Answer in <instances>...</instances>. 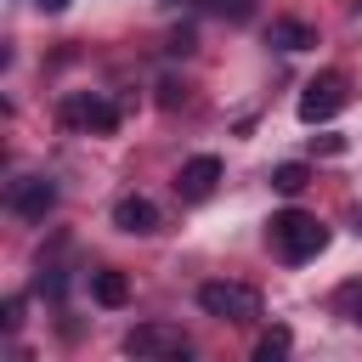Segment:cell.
<instances>
[{
	"label": "cell",
	"instance_id": "obj_3",
	"mask_svg": "<svg viewBox=\"0 0 362 362\" xmlns=\"http://www.w3.org/2000/svg\"><path fill=\"white\" fill-rule=\"evenodd\" d=\"M68 130H85V136H107L113 124H119V102H107V96H96V90H74L68 102H62V113H57Z\"/></svg>",
	"mask_w": 362,
	"mask_h": 362
},
{
	"label": "cell",
	"instance_id": "obj_16",
	"mask_svg": "<svg viewBox=\"0 0 362 362\" xmlns=\"http://www.w3.org/2000/svg\"><path fill=\"white\" fill-rule=\"evenodd\" d=\"M40 11H68V0H34Z\"/></svg>",
	"mask_w": 362,
	"mask_h": 362
},
{
	"label": "cell",
	"instance_id": "obj_13",
	"mask_svg": "<svg viewBox=\"0 0 362 362\" xmlns=\"http://www.w3.org/2000/svg\"><path fill=\"white\" fill-rule=\"evenodd\" d=\"M339 311L362 328V283H345V288H339Z\"/></svg>",
	"mask_w": 362,
	"mask_h": 362
},
{
	"label": "cell",
	"instance_id": "obj_12",
	"mask_svg": "<svg viewBox=\"0 0 362 362\" xmlns=\"http://www.w3.org/2000/svg\"><path fill=\"white\" fill-rule=\"evenodd\" d=\"M305 181H311V170H305V164H277V170H272V187H277V192H288V198H294Z\"/></svg>",
	"mask_w": 362,
	"mask_h": 362
},
{
	"label": "cell",
	"instance_id": "obj_2",
	"mask_svg": "<svg viewBox=\"0 0 362 362\" xmlns=\"http://www.w3.org/2000/svg\"><path fill=\"white\" fill-rule=\"evenodd\" d=\"M198 305L221 322H255L260 317V294L249 283H204L198 288Z\"/></svg>",
	"mask_w": 362,
	"mask_h": 362
},
{
	"label": "cell",
	"instance_id": "obj_9",
	"mask_svg": "<svg viewBox=\"0 0 362 362\" xmlns=\"http://www.w3.org/2000/svg\"><path fill=\"white\" fill-rule=\"evenodd\" d=\"M266 45H277V51H305V45H317V28L300 23V17H277V23L266 28Z\"/></svg>",
	"mask_w": 362,
	"mask_h": 362
},
{
	"label": "cell",
	"instance_id": "obj_14",
	"mask_svg": "<svg viewBox=\"0 0 362 362\" xmlns=\"http://www.w3.org/2000/svg\"><path fill=\"white\" fill-rule=\"evenodd\" d=\"M209 11H221V17H232V23H243L249 17V0H204Z\"/></svg>",
	"mask_w": 362,
	"mask_h": 362
},
{
	"label": "cell",
	"instance_id": "obj_15",
	"mask_svg": "<svg viewBox=\"0 0 362 362\" xmlns=\"http://www.w3.org/2000/svg\"><path fill=\"white\" fill-rule=\"evenodd\" d=\"M181 96H187V90H175V79H164V85H158V102H164V107H175Z\"/></svg>",
	"mask_w": 362,
	"mask_h": 362
},
{
	"label": "cell",
	"instance_id": "obj_6",
	"mask_svg": "<svg viewBox=\"0 0 362 362\" xmlns=\"http://www.w3.org/2000/svg\"><path fill=\"white\" fill-rule=\"evenodd\" d=\"M124 356H187V334L175 322H141L124 334Z\"/></svg>",
	"mask_w": 362,
	"mask_h": 362
},
{
	"label": "cell",
	"instance_id": "obj_11",
	"mask_svg": "<svg viewBox=\"0 0 362 362\" xmlns=\"http://www.w3.org/2000/svg\"><path fill=\"white\" fill-rule=\"evenodd\" d=\"M288 345H294L288 328H266V334L255 339V356H260V362H277V356H288Z\"/></svg>",
	"mask_w": 362,
	"mask_h": 362
},
{
	"label": "cell",
	"instance_id": "obj_10",
	"mask_svg": "<svg viewBox=\"0 0 362 362\" xmlns=\"http://www.w3.org/2000/svg\"><path fill=\"white\" fill-rule=\"evenodd\" d=\"M90 300H96V305H107V311H119V305L130 300V277H124V272H113V266L90 272Z\"/></svg>",
	"mask_w": 362,
	"mask_h": 362
},
{
	"label": "cell",
	"instance_id": "obj_5",
	"mask_svg": "<svg viewBox=\"0 0 362 362\" xmlns=\"http://www.w3.org/2000/svg\"><path fill=\"white\" fill-rule=\"evenodd\" d=\"M51 204H57V181H45V175H17L6 187V209L23 215V221H45Z\"/></svg>",
	"mask_w": 362,
	"mask_h": 362
},
{
	"label": "cell",
	"instance_id": "obj_8",
	"mask_svg": "<svg viewBox=\"0 0 362 362\" xmlns=\"http://www.w3.org/2000/svg\"><path fill=\"white\" fill-rule=\"evenodd\" d=\"M113 226H119V232H130V238H147V232H158V209H153V198H141V192H124V198L113 204Z\"/></svg>",
	"mask_w": 362,
	"mask_h": 362
},
{
	"label": "cell",
	"instance_id": "obj_4",
	"mask_svg": "<svg viewBox=\"0 0 362 362\" xmlns=\"http://www.w3.org/2000/svg\"><path fill=\"white\" fill-rule=\"evenodd\" d=\"M345 102H351V85H345V74L328 68V74H317V79L300 90V119H305V124H328Z\"/></svg>",
	"mask_w": 362,
	"mask_h": 362
},
{
	"label": "cell",
	"instance_id": "obj_7",
	"mask_svg": "<svg viewBox=\"0 0 362 362\" xmlns=\"http://www.w3.org/2000/svg\"><path fill=\"white\" fill-rule=\"evenodd\" d=\"M215 187H221V158H215V153L187 158V164H181V175H175V192H181L187 204H204Z\"/></svg>",
	"mask_w": 362,
	"mask_h": 362
},
{
	"label": "cell",
	"instance_id": "obj_1",
	"mask_svg": "<svg viewBox=\"0 0 362 362\" xmlns=\"http://www.w3.org/2000/svg\"><path fill=\"white\" fill-rule=\"evenodd\" d=\"M266 243H272L277 260L300 266V260H311V255L328 249V226H322L317 215H305V209H277V215L266 221Z\"/></svg>",
	"mask_w": 362,
	"mask_h": 362
}]
</instances>
